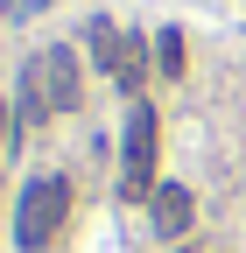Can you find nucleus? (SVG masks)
Returning <instances> with one entry per match:
<instances>
[{
    "label": "nucleus",
    "instance_id": "7",
    "mask_svg": "<svg viewBox=\"0 0 246 253\" xmlns=\"http://www.w3.org/2000/svg\"><path fill=\"white\" fill-rule=\"evenodd\" d=\"M0 141H14V134H7V99H0Z\"/></svg>",
    "mask_w": 246,
    "mask_h": 253
},
{
    "label": "nucleus",
    "instance_id": "4",
    "mask_svg": "<svg viewBox=\"0 0 246 253\" xmlns=\"http://www.w3.org/2000/svg\"><path fill=\"white\" fill-rule=\"evenodd\" d=\"M148 218H155L162 239H183V232H190V218H197V204H190V190H183V183H162L155 197H148Z\"/></svg>",
    "mask_w": 246,
    "mask_h": 253
},
{
    "label": "nucleus",
    "instance_id": "1",
    "mask_svg": "<svg viewBox=\"0 0 246 253\" xmlns=\"http://www.w3.org/2000/svg\"><path fill=\"white\" fill-rule=\"evenodd\" d=\"M64 218H71V176H56V169L28 176L21 183V204H14V246L21 253H42L56 232H64Z\"/></svg>",
    "mask_w": 246,
    "mask_h": 253
},
{
    "label": "nucleus",
    "instance_id": "3",
    "mask_svg": "<svg viewBox=\"0 0 246 253\" xmlns=\"http://www.w3.org/2000/svg\"><path fill=\"white\" fill-rule=\"evenodd\" d=\"M28 78H36V91H42V106H49V113H78L84 84H78V56H71L64 42H49L36 63H28Z\"/></svg>",
    "mask_w": 246,
    "mask_h": 253
},
{
    "label": "nucleus",
    "instance_id": "8",
    "mask_svg": "<svg viewBox=\"0 0 246 253\" xmlns=\"http://www.w3.org/2000/svg\"><path fill=\"white\" fill-rule=\"evenodd\" d=\"M169 253H190V246H169Z\"/></svg>",
    "mask_w": 246,
    "mask_h": 253
},
{
    "label": "nucleus",
    "instance_id": "2",
    "mask_svg": "<svg viewBox=\"0 0 246 253\" xmlns=\"http://www.w3.org/2000/svg\"><path fill=\"white\" fill-rule=\"evenodd\" d=\"M155 141H162L155 106L134 99V113H127V169H120V197H155Z\"/></svg>",
    "mask_w": 246,
    "mask_h": 253
},
{
    "label": "nucleus",
    "instance_id": "5",
    "mask_svg": "<svg viewBox=\"0 0 246 253\" xmlns=\"http://www.w3.org/2000/svg\"><path fill=\"white\" fill-rule=\"evenodd\" d=\"M106 71H113V84H120V91H141V78H148V49H141V36H120Z\"/></svg>",
    "mask_w": 246,
    "mask_h": 253
},
{
    "label": "nucleus",
    "instance_id": "6",
    "mask_svg": "<svg viewBox=\"0 0 246 253\" xmlns=\"http://www.w3.org/2000/svg\"><path fill=\"white\" fill-rule=\"evenodd\" d=\"M155 63H162V78H183V36H176V28L155 36Z\"/></svg>",
    "mask_w": 246,
    "mask_h": 253
}]
</instances>
